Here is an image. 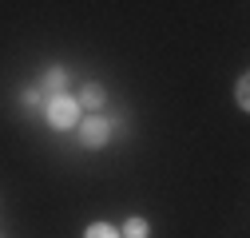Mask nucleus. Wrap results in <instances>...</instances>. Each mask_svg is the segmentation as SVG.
Listing matches in <instances>:
<instances>
[{
  "instance_id": "20e7f679",
  "label": "nucleus",
  "mask_w": 250,
  "mask_h": 238,
  "mask_svg": "<svg viewBox=\"0 0 250 238\" xmlns=\"http://www.w3.org/2000/svg\"><path fill=\"white\" fill-rule=\"evenodd\" d=\"M64 87H68V72H64V68H48V76H44V92L56 99V96H64Z\"/></svg>"
},
{
  "instance_id": "f03ea898",
  "label": "nucleus",
  "mask_w": 250,
  "mask_h": 238,
  "mask_svg": "<svg viewBox=\"0 0 250 238\" xmlns=\"http://www.w3.org/2000/svg\"><path fill=\"white\" fill-rule=\"evenodd\" d=\"M80 139H83V147H104L111 139V123L104 115H87L80 123Z\"/></svg>"
},
{
  "instance_id": "423d86ee",
  "label": "nucleus",
  "mask_w": 250,
  "mask_h": 238,
  "mask_svg": "<svg viewBox=\"0 0 250 238\" xmlns=\"http://www.w3.org/2000/svg\"><path fill=\"white\" fill-rule=\"evenodd\" d=\"M83 238H119V230H115V226H107V222H91Z\"/></svg>"
},
{
  "instance_id": "f257e3e1",
  "label": "nucleus",
  "mask_w": 250,
  "mask_h": 238,
  "mask_svg": "<svg viewBox=\"0 0 250 238\" xmlns=\"http://www.w3.org/2000/svg\"><path fill=\"white\" fill-rule=\"evenodd\" d=\"M48 123L56 127V131H72V127H80V103L64 92V96H56V99H48Z\"/></svg>"
},
{
  "instance_id": "0eeeda50",
  "label": "nucleus",
  "mask_w": 250,
  "mask_h": 238,
  "mask_svg": "<svg viewBox=\"0 0 250 238\" xmlns=\"http://www.w3.org/2000/svg\"><path fill=\"white\" fill-rule=\"evenodd\" d=\"M234 99H238V107H250V79L246 76L234 83Z\"/></svg>"
},
{
  "instance_id": "7ed1b4c3",
  "label": "nucleus",
  "mask_w": 250,
  "mask_h": 238,
  "mask_svg": "<svg viewBox=\"0 0 250 238\" xmlns=\"http://www.w3.org/2000/svg\"><path fill=\"white\" fill-rule=\"evenodd\" d=\"M80 107H87V111H100L104 103H107V92L100 83H83V92H80V99H76Z\"/></svg>"
},
{
  "instance_id": "39448f33",
  "label": "nucleus",
  "mask_w": 250,
  "mask_h": 238,
  "mask_svg": "<svg viewBox=\"0 0 250 238\" xmlns=\"http://www.w3.org/2000/svg\"><path fill=\"white\" fill-rule=\"evenodd\" d=\"M119 234H127V238H147L151 230H147V218H127Z\"/></svg>"
}]
</instances>
